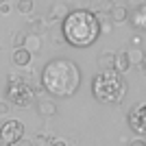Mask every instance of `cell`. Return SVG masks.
I'll return each instance as SVG.
<instances>
[{"instance_id":"obj_8","label":"cell","mask_w":146,"mask_h":146,"mask_svg":"<svg viewBox=\"0 0 146 146\" xmlns=\"http://www.w3.org/2000/svg\"><path fill=\"white\" fill-rule=\"evenodd\" d=\"M31 57H33V52L31 50H26V48H15L13 50V63L18 68H26V66H31Z\"/></svg>"},{"instance_id":"obj_17","label":"cell","mask_w":146,"mask_h":146,"mask_svg":"<svg viewBox=\"0 0 146 146\" xmlns=\"http://www.w3.org/2000/svg\"><path fill=\"white\" fill-rule=\"evenodd\" d=\"M18 11L22 13V15H31L33 13V9H35V2L33 0H18Z\"/></svg>"},{"instance_id":"obj_15","label":"cell","mask_w":146,"mask_h":146,"mask_svg":"<svg viewBox=\"0 0 146 146\" xmlns=\"http://www.w3.org/2000/svg\"><path fill=\"white\" fill-rule=\"evenodd\" d=\"M127 55L131 59V66H140L142 61L146 59V52L142 48H131V50H127Z\"/></svg>"},{"instance_id":"obj_16","label":"cell","mask_w":146,"mask_h":146,"mask_svg":"<svg viewBox=\"0 0 146 146\" xmlns=\"http://www.w3.org/2000/svg\"><path fill=\"white\" fill-rule=\"evenodd\" d=\"M61 15H68L66 13V7L63 5H59V2H55V5L50 7V13H48V22H57V18H61Z\"/></svg>"},{"instance_id":"obj_2","label":"cell","mask_w":146,"mask_h":146,"mask_svg":"<svg viewBox=\"0 0 146 146\" xmlns=\"http://www.w3.org/2000/svg\"><path fill=\"white\" fill-rule=\"evenodd\" d=\"M61 33L70 46L74 48H87L100 35V22L96 13H90L85 9L70 11L61 22Z\"/></svg>"},{"instance_id":"obj_4","label":"cell","mask_w":146,"mask_h":146,"mask_svg":"<svg viewBox=\"0 0 146 146\" xmlns=\"http://www.w3.org/2000/svg\"><path fill=\"white\" fill-rule=\"evenodd\" d=\"M5 94L7 98L11 100L13 105H18V107H29L33 103V87L26 83V81H18V83H9L5 87Z\"/></svg>"},{"instance_id":"obj_23","label":"cell","mask_w":146,"mask_h":146,"mask_svg":"<svg viewBox=\"0 0 146 146\" xmlns=\"http://www.w3.org/2000/svg\"><path fill=\"white\" fill-rule=\"evenodd\" d=\"M7 111H9V105L5 100H0V116H7Z\"/></svg>"},{"instance_id":"obj_27","label":"cell","mask_w":146,"mask_h":146,"mask_svg":"<svg viewBox=\"0 0 146 146\" xmlns=\"http://www.w3.org/2000/svg\"><path fill=\"white\" fill-rule=\"evenodd\" d=\"M50 146H68V144L63 140H52V144H50Z\"/></svg>"},{"instance_id":"obj_22","label":"cell","mask_w":146,"mask_h":146,"mask_svg":"<svg viewBox=\"0 0 146 146\" xmlns=\"http://www.w3.org/2000/svg\"><path fill=\"white\" fill-rule=\"evenodd\" d=\"M76 5H79L81 9H85V11H87V7H92V0H76Z\"/></svg>"},{"instance_id":"obj_11","label":"cell","mask_w":146,"mask_h":146,"mask_svg":"<svg viewBox=\"0 0 146 146\" xmlns=\"http://www.w3.org/2000/svg\"><path fill=\"white\" fill-rule=\"evenodd\" d=\"M113 63H116V52L105 50V52L98 55V68L100 70H113Z\"/></svg>"},{"instance_id":"obj_24","label":"cell","mask_w":146,"mask_h":146,"mask_svg":"<svg viewBox=\"0 0 146 146\" xmlns=\"http://www.w3.org/2000/svg\"><path fill=\"white\" fill-rule=\"evenodd\" d=\"M15 146H35V144H33L31 140H24V137H22V140H20V142H18Z\"/></svg>"},{"instance_id":"obj_26","label":"cell","mask_w":146,"mask_h":146,"mask_svg":"<svg viewBox=\"0 0 146 146\" xmlns=\"http://www.w3.org/2000/svg\"><path fill=\"white\" fill-rule=\"evenodd\" d=\"M129 146H146V142H144V140H133Z\"/></svg>"},{"instance_id":"obj_3","label":"cell","mask_w":146,"mask_h":146,"mask_svg":"<svg viewBox=\"0 0 146 146\" xmlns=\"http://www.w3.org/2000/svg\"><path fill=\"white\" fill-rule=\"evenodd\" d=\"M124 92H127V83L122 79V74L116 70H103L92 81V94L98 103H120L124 98Z\"/></svg>"},{"instance_id":"obj_5","label":"cell","mask_w":146,"mask_h":146,"mask_svg":"<svg viewBox=\"0 0 146 146\" xmlns=\"http://www.w3.org/2000/svg\"><path fill=\"white\" fill-rule=\"evenodd\" d=\"M24 137V127L20 120H7L0 124V144L2 146H15Z\"/></svg>"},{"instance_id":"obj_12","label":"cell","mask_w":146,"mask_h":146,"mask_svg":"<svg viewBox=\"0 0 146 146\" xmlns=\"http://www.w3.org/2000/svg\"><path fill=\"white\" fill-rule=\"evenodd\" d=\"M131 68V59H129L127 52H116V63H113V70L120 74H124Z\"/></svg>"},{"instance_id":"obj_29","label":"cell","mask_w":146,"mask_h":146,"mask_svg":"<svg viewBox=\"0 0 146 146\" xmlns=\"http://www.w3.org/2000/svg\"><path fill=\"white\" fill-rule=\"evenodd\" d=\"M2 2H7V0H0V5H2Z\"/></svg>"},{"instance_id":"obj_9","label":"cell","mask_w":146,"mask_h":146,"mask_svg":"<svg viewBox=\"0 0 146 146\" xmlns=\"http://www.w3.org/2000/svg\"><path fill=\"white\" fill-rule=\"evenodd\" d=\"M37 111H39V116L50 118V116H55L59 109H57V103H55V100H50V98H42V100L37 103Z\"/></svg>"},{"instance_id":"obj_1","label":"cell","mask_w":146,"mask_h":146,"mask_svg":"<svg viewBox=\"0 0 146 146\" xmlns=\"http://www.w3.org/2000/svg\"><path fill=\"white\" fill-rule=\"evenodd\" d=\"M44 90L59 98H68L81 87V70L70 59H50L42 70Z\"/></svg>"},{"instance_id":"obj_19","label":"cell","mask_w":146,"mask_h":146,"mask_svg":"<svg viewBox=\"0 0 146 146\" xmlns=\"http://www.w3.org/2000/svg\"><path fill=\"white\" fill-rule=\"evenodd\" d=\"M52 140H55V137H50V135L37 133L35 140H33V144H35V146H50V144H52Z\"/></svg>"},{"instance_id":"obj_21","label":"cell","mask_w":146,"mask_h":146,"mask_svg":"<svg viewBox=\"0 0 146 146\" xmlns=\"http://www.w3.org/2000/svg\"><path fill=\"white\" fill-rule=\"evenodd\" d=\"M131 46H133V48H142V37L133 35V37H131Z\"/></svg>"},{"instance_id":"obj_18","label":"cell","mask_w":146,"mask_h":146,"mask_svg":"<svg viewBox=\"0 0 146 146\" xmlns=\"http://www.w3.org/2000/svg\"><path fill=\"white\" fill-rule=\"evenodd\" d=\"M26 37H29V33L18 31V33L13 35V46H15V48H24V46H26Z\"/></svg>"},{"instance_id":"obj_25","label":"cell","mask_w":146,"mask_h":146,"mask_svg":"<svg viewBox=\"0 0 146 146\" xmlns=\"http://www.w3.org/2000/svg\"><path fill=\"white\" fill-rule=\"evenodd\" d=\"M11 11V7L7 5V2H2V5H0V13H9Z\"/></svg>"},{"instance_id":"obj_13","label":"cell","mask_w":146,"mask_h":146,"mask_svg":"<svg viewBox=\"0 0 146 146\" xmlns=\"http://www.w3.org/2000/svg\"><path fill=\"white\" fill-rule=\"evenodd\" d=\"M24 48L31 50V52H39V50H42V37H39V35H31V33H29Z\"/></svg>"},{"instance_id":"obj_28","label":"cell","mask_w":146,"mask_h":146,"mask_svg":"<svg viewBox=\"0 0 146 146\" xmlns=\"http://www.w3.org/2000/svg\"><path fill=\"white\" fill-rule=\"evenodd\" d=\"M140 68H142V70H146V59H144V61L140 63Z\"/></svg>"},{"instance_id":"obj_20","label":"cell","mask_w":146,"mask_h":146,"mask_svg":"<svg viewBox=\"0 0 146 146\" xmlns=\"http://www.w3.org/2000/svg\"><path fill=\"white\" fill-rule=\"evenodd\" d=\"M111 9H113V0H103L100 7H98V11H103V13H109Z\"/></svg>"},{"instance_id":"obj_7","label":"cell","mask_w":146,"mask_h":146,"mask_svg":"<svg viewBox=\"0 0 146 146\" xmlns=\"http://www.w3.org/2000/svg\"><path fill=\"white\" fill-rule=\"evenodd\" d=\"M129 20H131V26L133 29H146V5H137L133 11L129 13Z\"/></svg>"},{"instance_id":"obj_10","label":"cell","mask_w":146,"mask_h":146,"mask_svg":"<svg viewBox=\"0 0 146 146\" xmlns=\"http://www.w3.org/2000/svg\"><path fill=\"white\" fill-rule=\"evenodd\" d=\"M109 18H111V22L122 24V22H127V20H129V9L124 5H113V9L109 11Z\"/></svg>"},{"instance_id":"obj_6","label":"cell","mask_w":146,"mask_h":146,"mask_svg":"<svg viewBox=\"0 0 146 146\" xmlns=\"http://www.w3.org/2000/svg\"><path fill=\"white\" fill-rule=\"evenodd\" d=\"M129 127L137 135H146V105H135L129 113Z\"/></svg>"},{"instance_id":"obj_14","label":"cell","mask_w":146,"mask_h":146,"mask_svg":"<svg viewBox=\"0 0 146 146\" xmlns=\"http://www.w3.org/2000/svg\"><path fill=\"white\" fill-rule=\"evenodd\" d=\"M44 29H46V22H44L42 18H33V20H31V24H29V33H31V35H39V37H42Z\"/></svg>"}]
</instances>
